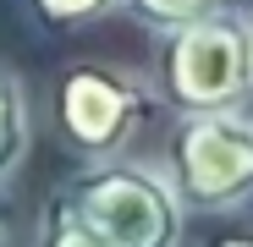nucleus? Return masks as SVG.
Instances as JSON below:
<instances>
[{
  "label": "nucleus",
  "mask_w": 253,
  "mask_h": 247,
  "mask_svg": "<svg viewBox=\"0 0 253 247\" xmlns=\"http://www.w3.org/2000/svg\"><path fill=\"white\" fill-rule=\"evenodd\" d=\"M154 88L176 115L248 105L253 99L248 6H226L204 22L154 33Z\"/></svg>",
  "instance_id": "nucleus-1"
},
{
  "label": "nucleus",
  "mask_w": 253,
  "mask_h": 247,
  "mask_svg": "<svg viewBox=\"0 0 253 247\" xmlns=\"http://www.w3.org/2000/svg\"><path fill=\"white\" fill-rule=\"evenodd\" d=\"M160 105L165 99L154 88V77L116 66V61H77L55 82V127L83 154V165L138 154Z\"/></svg>",
  "instance_id": "nucleus-2"
},
{
  "label": "nucleus",
  "mask_w": 253,
  "mask_h": 247,
  "mask_svg": "<svg viewBox=\"0 0 253 247\" xmlns=\"http://www.w3.org/2000/svg\"><path fill=\"white\" fill-rule=\"evenodd\" d=\"M83 220H88L110 247H182L187 236V209L165 176L160 154L154 159H99L61 187Z\"/></svg>",
  "instance_id": "nucleus-3"
},
{
  "label": "nucleus",
  "mask_w": 253,
  "mask_h": 247,
  "mask_svg": "<svg viewBox=\"0 0 253 247\" xmlns=\"http://www.w3.org/2000/svg\"><path fill=\"white\" fill-rule=\"evenodd\" d=\"M165 176L187 214H231L253 203V110H193L165 138Z\"/></svg>",
  "instance_id": "nucleus-4"
},
{
  "label": "nucleus",
  "mask_w": 253,
  "mask_h": 247,
  "mask_svg": "<svg viewBox=\"0 0 253 247\" xmlns=\"http://www.w3.org/2000/svg\"><path fill=\"white\" fill-rule=\"evenodd\" d=\"M28 143H33V127H28V94H22V77L0 61V192H6L11 176L22 171Z\"/></svg>",
  "instance_id": "nucleus-5"
},
{
  "label": "nucleus",
  "mask_w": 253,
  "mask_h": 247,
  "mask_svg": "<svg viewBox=\"0 0 253 247\" xmlns=\"http://www.w3.org/2000/svg\"><path fill=\"white\" fill-rule=\"evenodd\" d=\"M33 247H110V242L83 220V209H77L66 192H55V198L44 203V214H39Z\"/></svg>",
  "instance_id": "nucleus-6"
},
{
  "label": "nucleus",
  "mask_w": 253,
  "mask_h": 247,
  "mask_svg": "<svg viewBox=\"0 0 253 247\" xmlns=\"http://www.w3.org/2000/svg\"><path fill=\"white\" fill-rule=\"evenodd\" d=\"M231 0H121V11H132L138 28L154 33H171V28H187V22H204V17H215L226 11Z\"/></svg>",
  "instance_id": "nucleus-7"
},
{
  "label": "nucleus",
  "mask_w": 253,
  "mask_h": 247,
  "mask_svg": "<svg viewBox=\"0 0 253 247\" xmlns=\"http://www.w3.org/2000/svg\"><path fill=\"white\" fill-rule=\"evenodd\" d=\"M22 6L39 28H88L110 11H121V0H22Z\"/></svg>",
  "instance_id": "nucleus-8"
},
{
  "label": "nucleus",
  "mask_w": 253,
  "mask_h": 247,
  "mask_svg": "<svg viewBox=\"0 0 253 247\" xmlns=\"http://www.w3.org/2000/svg\"><path fill=\"white\" fill-rule=\"evenodd\" d=\"M215 247H253V236H248V231H237V236H220Z\"/></svg>",
  "instance_id": "nucleus-9"
},
{
  "label": "nucleus",
  "mask_w": 253,
  "mask_h": 247,
  "mask_svg": "<svg viewBox=\"0 0 253 247\" xmlns=\"http://www.w3.org/2000/svg\"><path fill=\"white\" fill-rule=\"evenodd\" d=\"M0 247H6V209H0Z\"/></svg>",
  "instance_id": "nucleus-10"
},
{
  "label": "nucleus",
  "mask_w": 253,
  "mask_h": 247,
  "mask_svg": "<svg viewBox=\"0 0 253 247\" xmlns=\"http://www.w3.org/2000/svg\"><path fill=\"white\" fill-rule=\"evenodd\" d=\"M248 38H253V6H248Z\"/></svg>",
  "instance_id": "nucleus-11"
}]
</instances>
